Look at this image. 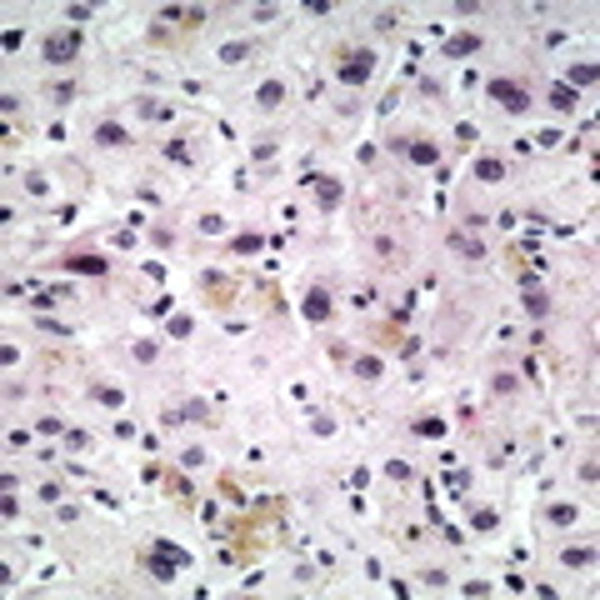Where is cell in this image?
Returning a JSON list of instances; mask_svg holds the SVG:
<instances>
[{
    "mask_svg": "<svg viewBox=\"0 0 600 600\" xmlns=\"http://www.w3.org/2000/svg\"><path fill=\"white\" fill-rule=\"evenodd\" d=\"M485 95L496 100V105H500L505 115H525V111H530V100H535V95L525 91L521 80H505V75H496V80H485Z\"/></svg>",
    "mask_w": 600,
    "mask_h": 600,
    "instance_id": "cell-1",
    "label": "cell"
},
{
    "mask_svg": "<svg viewBox=\"0 0 600 600\" xmlns=\"http://www.w3.org/2000/svg\"><path fill=\"white\" fill-rule=\"evenodd\" d=\"M75 55H80V35L75 30H50L40 40V60H46V66H71Z\"/></svg>",
    "mask_w": 600,
    "mask_h": 600,
    "instance_id": "cell-2",
    "label": "cell"
},
{
    "mask_svg": "<svg viewBox=\"0 0 600 600\" xmlns=\"http://www.w3.org/2000/svg\"><path fill=\"white\" fill-rule=\"evenodd\" d=\"M375 66H380L375 50H350V55L335 66V80H340V85H366V80L375 75Z\"/></svg>",
    "mask_w": 600,
    "mask_h": 600,
    "instance_id": "cell-3",
    "label": "cell"
},
{
    "mask_svg": "<svg viewBox=\"0 0 600 600\" xmlns=\"http://www.w3.org/2000/svg\"><path fill=\"white\" fill-rule=\"evenodd\" d=\"M300 315H306L310 326H326V320L335 315V295L326 285H310L306 295H300Z\"/></svg>",
    "mask_w": 600,
    "mask_h": 600,
    "instance_id": "cell-4",
    "label": "cell"
},
{
    "mask_svg": "<svg viewBox=\"0 0 600 600\" xmlns=\"http://www.w3.org/2000/svg\"><path fill=\"white\" fill-rule=\"evenodd\" d=\"M300 185H310V190H315V205L326 210V216H330V210H340V200H346V185H340L335 176H306Z\"/></svg>",
    "mask_w": 600,
    "mask_h": 600,
    "instance_id": "cell-5",
    "label": "cell"
},
{
    "mask_svg": "<svg viewBox=\"0 0 600 600\" xmlns=\"http://www.w3.org/2000/svg\"><path fill=\"white\" fill-rule=\"evenodd\" d=\"M480 50H485V40H480L476 30L445 35V46H440V55H445V60H470V55H480Z\"/></svg>",
    "mask_w": 600,
    "mask_h": 600,
    "instance_id": "cell-6",
    "label": "cell"
},
{
    "mask_svg": "<svg viewBox=\"0 0 600 600\" xmlns=\"http://www.w3.org/2000/svg\"><path fill=\"white\" fill-rule=\"evenodd\" d=\"M145 570L156 575L160 585H170V581H176V575H180L185 565H176V561H170V555H160V550H150V555H145Z\"/></svg>",
    "mask_w": 600,
    "mask_h": 600,
    "instance_id": "cell-7",
    "label": "cell"
},
{
    "mask_svg": "<svg viewBox=\"0 0 600 600\" xmlns=\"http://www.w3.org/2000/svg\"><path fill=\"white\" fill-rule=\"evenodd\" d=\"M95 140L111 145V150H120V145H131V131H125L120 120H95Z\"/></svg>",
    "mask_w": 600,
    "mask_h": 600,
    "instance_id": "cell-8",
    "label": "cell"
},
{
    "mask_svg": "<svg viewBox=\"0 0 600 600\" xmlns=\"http://www.w3.org/2000/svg\"><path fill=\"white\" fill-rule=\"evenodd\" d=\"M60 265H66V270H75V275H105V270H111V261H100V255H66V261H60Z\"/></svg>",
    "mask_w": 600,
    "mask_h": 600,
    "instance_id": "cell-9",
    "label": "cell"
},
{
    "mask_svg": "<svg viewBox=\"0 0 600 600\" xmlns=\"http://www.w3.org/2000/svg\"><path fill=\"white\" fill-rule=\"evenodd\" d=\"M285 100V80H261L255 85V111H275Z\"/></svg>",
    "mask_w": 600,
    "mask_h": 600,
    "instance_id": "cell-10",
    "label": "cell"
},
{
    "mask_svg": "<svg viewBox=\"0 0 600 600\" xmlns=\"http://www.w3.org/2000/svg\"><path fill=\"white\" fill-rule=\"evenodd\" d=\"M450 250L465 255V261H485V245H480L470 230H450Z\"/></svg>",
    "mask_w": 600,
    "mask_h": 600,
    "instance_id": "cell-11",
    "label": "cell"
},
{
    "mask_svg": "<svg viewBox=\"0 0 600 600\" xmlns=\"http://www.w3.org/2000/svg\"><path fill=\"white\" fill-rule=\"evenodd\" d=\"M476 180H480V185H500V180H505V160H500V156H480V160H476Z\"/></svg>",
    "mask_w": 600,
    "mask_h": 600,
    "instance_id": "cell-12",
    "label": "cell"
},
{
    "mask_svg": "<svg viewBox=\"0 0 600 600\" xmlns=\"http://www.w3.org/2000/svg\"><path fill=\"white\" fill-rule=\"evenodd\" d=\"M545 100H550V105H555L561 115H570L575 105H581V91H570V85L561 80V85H550V91H545Z\"/></svg>",
    "mask_w": 600,
    "mask_h": 600,
    "instance_id": "cell-13",
    "label": "cell"
},
{
    "mask_svg": "<svg viewBox=\"0 0 600 600\" xmlns=\"http://www.w3.org/2000/svg\"><path fill=\"white\" fill-rule=\"evenodd\" d=\"M355 380H385V355H355Z\"/></svg>",
    "mask_w": 600,
    "mask_h": 600,
    "instance_id": "cell-14",
    "label": "cell"
},
{
    "mask_svg": "<svg viewBox=\"0 0 600 600\" xmlns=\"http://www.w3.org/2000/svg\"><path fill=\"white\" fill-rule=\"evenodd\" d=\"M405 156H411L415 165H440V145L435 140H411V145H405Z\"/></svg>",
    "mask_w": 600,
    "mask_h": 600,
    "instance_id": "cell-15",
    "label": "cell"
},
{
    "mask_svg": "<svg viewBox=\"0 0 600 600\" xmlns=\"http://www.w3.org/2000/svg\"><path fill=\"white\" fill-rule=\"evenodd\" d=\"M561 561H565L570 570H590V565H595V545H565Z\"/></svg>",
    "mask_w": 600,
    "mask_h": 600,
    "instance_id": "cell-16",
    "label": "cell"
},
{
    "mask_svg": "<svg viewBox=\"0 0 600 600\" xmlns=\"http://www.w3.org/2000/svg\"><path fill=\"white\" fill-rule=\"evenodd\" d=\"M545 521H550V525H575V521H581V505L555 500V505H545Z\"/></svg>",
    "mask_w": 600,
    "mask_h": 600,
    "instance_id": "cell-17",
    "label": "cell"
},
{
    "mask_svg": "<svg viewBox=\"0 0 600 600\" xmlns=\"http://www.w3.org/2000/svg\"><path fill=\"white\" fill-rule=\"evenodd\" d=\"M180 420H185V425H216L205 400H180Z\"/></svg>",
    "mask_w": 600,
    "mask_h": 600,
    "instance_id": "cell-18",
    "label": "cell"
},
{
    "mask_svg": "<svg viewBox=\"0 0 600 600\" xmlns=\"http://www.w3.org/2000/svg\"><path fill=\"white\" fill-rule=\"evenodd\" d=\"M230 250L235 255H261L265 250V235L261 230H245V235H235V241H230Z\"/></svg>",
    "mask_w": 600,
    "mask_h": 600,
    "instance_id": "cell-19",
    "label": "cell"
},
{
    "mask_svg": "<svg viewBox=\"0 0 600 600\" xmlns=\"http://www.w3.org/2000/svg\"><path fill=\"white\" fill-rule=\"evenodd\" d=\"M500 525V510L496 505H480V510H470V530H480V535H490Z\"/></svg>",
    "mask_w": 600,
    "mask_h": 600,
    "instance_id": "cell-20",
    "label": "cell"
},
{
    "mask_svg": "<svg viewBox=\"0 0 600 600\" xmlns=\"http://www.w3.org/2000/svg\"><path fill=\"white\" fill-rule=\"evenodd\" d=\"M250 40H225V46H221V66H241V60H250Z\"/></svg>",
    "mask_w": 600,
    "mask_h": 600,
    "instance_id": "cell-21",
    "label": "cell"
},
{
    "mask_svg": "<svg viewBox=\"0 0 600 600\" xmlns=\"http://www.w3.org/2000/svg\"><path fill=\"white\" fill-rule=\"evenodd\" d=\"M521 306H525V315L545 320V315H550V295H545V290H525V295H521Z\"/></svg>",
    "mask_w": 600,
    "mask_h": 600,
    "instance_id": "cell-22",
    "label": "cell"
},
{
    "mask_svg": "<svg viewBox=\"0 0 600 600\" xmlns=\"http://www.w3.org/2000/svg\"><path fill=\"white\" fill-rule=\"evenodd\" d=\"M135 111H140V120H170V115H176V111H170V105L150 100V95H140V100H135Z\"/></svg>",
    "mask_w": 600,
    "mask_h": 600,
    "instance_id": "cell-23",
    "label": "cell"
},
{
    "mask_svg": "<svg viewBox=\"0 0 600 600\" xmlns=\"http://www.w3.org/2000/svg\"><path fill=\"white\" fill-rule=\"evenodd\" d=\"M35 330H40V335H60V340H71V326H66V320H55V315H35Z\"/></svg>",
    "mask_w": 600,
    "mask_h": 600,
    "instance_id": "cell-24",
    "label": "cell"
},
{
    "mask_svg": "<svg viewBox=\"0 0 600 600\" xmlns=\"http://www.w3.org/2000/svg\"><path fill=\"white\" fill-rule=\"evenodd\" d=\"M190 330H196V320H190V315H165V335L170 340H185Z\"/></svg>",
    "mask_w": 600,
    "mask_h": 600,
    "instance_id": "cell-25",
    "label": "cell"
},
{
    "mask_svg": "<svg viewBox=\"0 0 600 600\" xmlns=\"http://www.w3.org/2000/svg\"><path fill=\"white\" fill-rule=\"evenodd\" d=\"M595 66H570V75H565V85H570V91H581V85H595Z\"/></svg>",
    "mask_w": 600,
    "mask_h": 600,
    "instance_id": "cell-26",
    "label": "cell"
},
{
    "mask_svg": "<svg viewBox=\"0 0 600 600\" xmlns=\"http://www.w3.org/2000/svg\"><path fill=\"white\" fill-rule=\"evenodd\" d=\"M91 400H100V405H111V411H115L125 395H120V385H91Z\"/></svg>",
    "mask_w": 600,
    "mask_h": 600,
    "instance_id": "cell-27",
    "label": "cell"
},
{
    "mask_svg": "<svg viewBox=\"0 0 600 600\" xmlns=\"http://www.w3.org/2000/svg\"><path fill=\"white\" fill-rule=\"evenodd\" d=\"M196 225H200V235H225V216H221V210H205Z\"/></svg>",
    "mask_w": 600,
    "mask_h": 600,
    "instance_id": "cell-28",
    "label": "cell"
},
{
    "mask_svg": "<svg viewBox=\"0 0 600 600\" xmlns=\"http://www.w3.org/2000/svg\"><path fill=\"white\" fill-rule=\"evenodd\" d=\"M30 306H35V310H40V315H50V310H55V306H60V290H55V285H50V290H40V295H35V300H30Z\"/></svg>",
    "mask_w": 600,
    "mask_h": 600,
    "instance_id": "cell-29",
    "label": "cell"
},
{
    "mask_svg": "<svg viewBox=\"0 0 600 600\" xmlns=\"http://www.w3.org/2000/svg\"><path fill=\"white\" fill-rule=\"evenodd\" d=\"M415 435H445V420H435V415H425V420H415L411 425Z\"/></svg>",
    "mask_w": 600,
    "mask_h": 600,
    "instance_id": "cell-30",
    "label": "cell"
},
{
    "mask_svg": "<svg viewBox=\"0 0 600 600\" xmlns=\"http://www.w3.org/2000/svg\"><path fill=\"white\" fill-rule=\"evenodd\" d=\"M205 460H210V456H205L200 445H190V450H180V465H185V470H200Z\"/></svg>",
    "mask_w": 600,
    "mask_h": 600,
    "instance_id": "cell-31",
    "label": "cell"
},
{
    "mask_svg": "<svg viewBox=\"0 0 600 600\" xmlns=\"http://www.w3.org/2000/svg\"><path fill=\"white\" fill-rule=\"evenodd\" d=\"M516 385H521L516 375H505V371H500L496 380H490V391H496V395H516Z\"/></svg>",
    "mask_w": 600,
    "mask_h": 600,
    "instance_id": "cell-32",
    "label": "cell"
},
{
    "mask_svg": "<svg viewBox=\"0 0 600 600\" xmlns=\"http://www.w3.org/2000/svg\"><path fill=\"white\" fill-rule=\"evenodd\" d=\"M131 355L140 360V366H150V360H156V340H135V346H131Z\"/></svg>",
    "mask_w": 600,
    "mask_h": 600,
    "instance_id": "cell-33",
    "label": "cell"
},
{
    "mask_svg": "<svg viewBox=\"0 0 600 600\" xmlns=\"http://www.w3.org/2000/svg\"><path fill=\"white\" fill-rule=\"evenodd\" d=\"M445 485H450V490L460 496V490L470 485V476H465V470H456V465H445Z\"/></svg>",
    "mask_w": 600,
    "mask_h": 600,
    "instance_id": "cell-34",
    "label": "cell"
},
{
    "mask_svg": "<svg viewBox=\"0 0 600 600\" xmlns=\"http://www.w3.org/2000/svg\"><path fill=\"white\" fill-rule=\"evenodd\" d=\"M420 581H425V585H431V590H445V585H450V575L431 565V570H420Z\"/></svg>",
    "mask_w": 600,
    "mask_h": 600,
    "instance_id": "cell-35",
    "label": "cell"
},
{
    "mask_svg": "<svg viewBox=\"0 0 600 600\" xmlns=\"http://www.w3.org/2000/svg\"><path fill=\"white\" fill-rule=\"evenodd\" d=\"M385 476H391V480H411V476H415V470H411V465H405V460H385Z\"/></svg>",
    "mask_w": 600,
    "mask_h": 600,
    "instance_id": "cell-36",
    "label": "cell"
},
{
    "mask_svg": "<svg viewBox=\"0 0 600 600\" xmlns=\"http://www.w3.org/2000/svg\"><path fill=\"white\" fill-rule=\"evenodd\" d=\"M26 190H30V196H46V190H50V180L40 176V170H30V176H26Z\"/></svg>",
    "mask_w": 600,
    "mask_h": 600,
    "instance_id": "cell-37",
    "label": "cell"
},
{
    "mask_svg": "<svg viewBox=\"0 0 600 600\" xmlns=\"http://www.w3.org/2000/svg\"><path fill=\"white\" fill-rule=\"evenodd\" d=\"M35 431H40V435H66V420H55V415H46V420L35 425Z\"/></svg>",
    "mask_w": 600,
    "mask_h": 600,
    "instance_id": "cell-38",
    "label": "cell"
},
{
    "mask_svg": "<svg viewBox=\"0 0 600 600\" xmlns=\"http://www.w3.org/2000/svg\"><path fill=\"white\" fill-rule=\"evenodd\" d=\"M71 95H75V85H71V80H60V85H50V100H55V105H66Z\"/></svg>",
    "mask_w": 600,
    "mask_h": 600,
    "instance_id": "cell-39",
    "label": "cell"
},
{
    "mask_svg": "<svg viewBox=\"0 0 600 600\" xmlns=\"http://www.w3.org/2000/svg\"><path fill=\"white\" fill-rule=\"evenodd\" d=\"M395 20H400L395 10H375V20H371V26H375V30H395Z\"/></svg>",
    "mask_w": 600,
    "mask_h": 600,
    "instance_id": "cell-40",
    "label": "cell"
},
{
    "mask_svg": "<svg viewBox=\"0 0 600 600\" xmlns=\"http://www.w3.org/2000/svg\"><path fill=\"white\" fill-rule=\"evenodd\" d=\"M165 160H180V165H185V160H190V150H185V140H170V145H165Z\"/></svg>",
    "mask_w": 600,
    "mask_h": 600,
    "instance_id": "cell-41",
    "label": "cell"
},
{
    "mask_svg": "<svg viewBox=\"0 0 600 600\" xmlns=\"http://www.w3.org/2000/svg\"><path fill=\"white\" fill-rule=\"evenodd\" d=\"M310 431H315V435H335V420H330V415H315Z\"/></svg>",
    "mask_w": 600,
    "mask_h": 600,
    "instance_id": "cell-42",
    "label": "cell"
},
{
    "mask_svg": "<svg viewBox=\"0 0 600 600\" xmlns=\"http://www.w3.org/2000/svg\"><path fill=\"white\" fill-rule=\"evenodd\" d=\"M15 516H20V500L6 496V500H0V521H15Z\"/></svg>",
    "mask_w": 600,
    "mask_h": 600,
    "instance_id": "cell-43",
    "label": "cell"
},
{
    "mask_svg": "<svg viewBox=\"0 0 600 600\" xmlns=\"http://www.w3.org/2000/svg\"><path fill=\"white\" fill-rule=\"evenodd\" d=\"M91 15H95L91 6H66V20H75V26H80V20H91Z\"/></svg>",
    "mask_w": 600,
    "mask_h": 600,
    "instance_id": "cell-44",
    "label": "cell"
},
{
    "mask_svg": "<svg viewBox=\"0 0 600 600\" xmlns=\"http://www.w3.org/2000/svg\"><path fill=\"white\" fill-rule=\"evenodd\" d=\"M66 445H71V450H85V445H91V435H85V431H66Z\"/></svg>",
    "mask_w": 600,
    "mask_h": 600,
    "instance_id": "cell-45",
    "label": "cell"
},
{
    "mask_svg": "<svg viewBox=\"0 0 600 600\" xmlns=\"http://www.w3.org/2000/svg\"><path fill=\"white\" fill-rule=\"evenodd\" d=\"M0 490H6V496H15V490H20V476H15V470H6V476H0Z\"/></svg>",
    "mask_w": 600,
    "mask_h": 600,
    "instance_id": "cell-46",
    "label": "cell"
},
{
    "mask_svg": "<svg viewBox=\"0 0 600 600\" xmlns=\"http://www.w3.org/2000/svg\"><path fill=\"white\" fill-rule=\"evenodd\" d=\"M535 140H541V150H550V145H561L565 135H561V131H541V135H535Z\"/></svg>",
    "mask_w": 600,
    "mask_h": 600,
    "instance_id": "cell-47",
    "label": "cell"
},
{
    "mask_svg": "<svg viewBox=\"0 0 600 600\" xmlns=\"http://www.w3.org/2000/svg\"><path fill=\"white\" fill-rule=\"evenodd\" d=\"M595 476H600V465H595V460H581V480L595 485Z\"/></svg>",
    "mask_w": 600,
    "mask_h": 600,
    "instance_id": "cell-48",
    "label": "cell"
},
{
    "mask_svg": "<svg viewBox=\"0 0 600 600\" xmlns=\"http://www.w3.org/2000/svg\"><path fill=\"white\" fill-rule=\"evenodd\" d=\"M306 10H310V15H330L335 6H330V0H306Z\"/></svg>",
    "mask_w": 600,
    "mask_h": 600,
    "instance_id": "cell-49",
    "label": "cell"
},
{
    "mask_svg": "<svg viewBox=\"0 0 600 600\" xmlns=\"http://www.w3.org/2000/svg\"><path fill=\"white\" fill-rule=\"evenodd\" d=\"M250 156H255V160H270V156H275V140H261V145L250 150Z\"/></svg>",
    "mask_w": 600,
    "mask_h": 600,
    "instance_id": "cell-50",
    "label": "cell"
},
{
    "mask_svg": "<svg viewBox=\"0 0 600 600\" xmlns=\"http://www.w3.org/2000/svg\"><path fill=\"white\" fill-rule=\"evenodd\" d=\"M456 140H460V145H470V140H476V125H470V120H465V125H456Z\"/></svg>",
    "mask_w": 600,
    "mask_h": 600,
    "instance_id": "cell-51",
    "label": "cell"
},
{
    "mask_svg": "<svg viewBox=\"0 0 600 600\" xmlns=\"http://www.w3.org/2000/svg\"><path fill=\"white\" fill-rule=\"evenodd\" d=\"M40 500H50V505H60V485H50V480H46V485H40Z\"/></svg>",
    "mask_w": 600,
    "mask_h": 600,
    "instance_id": "cell-52",
    "label": "cell"
},
{
    "mask_svg": "<svg viewBox=\"0 0 600 600\" xmlns=\"http://www.w3.org/2000/svg\"><path fill=\"white\" fill-rule=\"evenodd\" d=\"M460 590H465V595H490V585H485V581H465Z\"/></svg>",
    "mask_w": 600,
    "mask_h": 600,
    "instance_id": "cell-53",
    "label": "cell"
}]
</instances>
